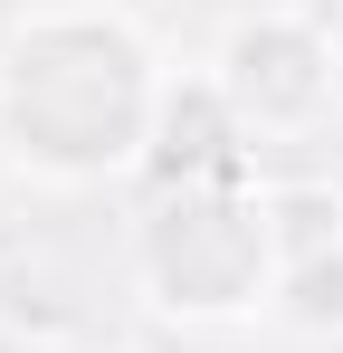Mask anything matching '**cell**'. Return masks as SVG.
I'll return each mask as SVG.
<instances>
[{"label":"cell","mask_w":343,"mask_h":353,"mask_svg":"<svg viewBox=\"0 0 343 353\" xmlns=\"http://www.w3.org/2000/svg\"><path fill=\"white\" fill-rule=\"evenodd\" d=\"M277 277H286L277 201H258L238 172L172 181L134 220V296L181 334H229V325L277 315Z\"/></svg>","instance_id":"7a4b0ae2"},{"label":"cell","mask_w":343,"mask_h":353,"mask_svg":"<svg viewBox=\"0 0 343 353\" xmlns=\"http://www.w3.org/2000/svg\"><path fill=\"white\" fill-rule=\"evenodd\" d=\"M200 77L248 143H315L343 105V29L305 0H258L220 29Z\"/></svg>","instance_id":"3957f363"},{"label":"cell","mask_w":343,"mask_h":353,"mask_svg":"<svg viewBox=\"0 0 343 353\" xmlns=\"http://www.w3.org/2000/svg\"><path fill=\"white\" fill-rule=\"evenodd\" d=\"M172 77L134 10L29 0L0 29V163L39 191H105L153 163Z\"/></svg>","instance_id":"6da1fadb"},{"label":"cell","mask_w":343,"mask_h":353,"mask_svg":"<svg viewBox=\"0 0 343 353\" xmlns=\"http://www.w3.org/2000/svg\"><path fill=\"white\" fill-rule=\"evenodd\" d=\"M0 353H48V344H39V334H19V325L0 315Z\"/></svg>","instance_id":"5b68a950"},{"label":"cell","mask_w":343,"mask_h":353,"mask_svg":"<svg viewBox=\"0 0 343 353\" xmlns=\"http://www.w3.org/2000/svg\"><path fill=\"white\" fill-rule=\"evenodd\" d=\"M277 325L295 334V344H343V239H305V248H286Z\"/></svg>","instance_id":"277c9868"}]
</instances>
